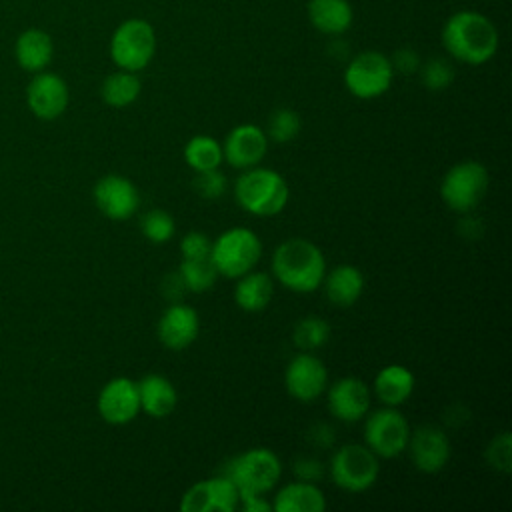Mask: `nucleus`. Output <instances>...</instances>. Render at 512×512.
<instances>
[{
  "instance_id": "bb28decb",
  "label": "nucleus",
  "mask_w": 512,
  "mask_h": 512,
  "mask_svg": "<svg viewBox=\"0 0 512 512\" xmlns=\"http://www.w3.org/2000/svg\"><path fill=\"white\" fill-rule=\"evenodd\" d=\"M140 92H142V82L138 74L130 70H120V68L108 74L100 88L102 100L112 108H126L134 104Z\"/></svg>"
},
{
  "instance_id": "a19ab883",
  "label": "nucleus",
  "mask_w": 512,
  "mask_h": 512,
  "mask_svg": "<svg viewBox=\"0 0 512 512\" xmlns=\"http://www.w3.org/2000/svg\"><path fill=\"white\" fill-rule=\"evenodd\" d=\"M308 432H310L312 444H316L320 448H328L334 442V432H332V428L328 424H316Z\"/></svg>"
},
{
  "instance_id": "0eeeda50",
  "label": "nucleus",
  "mask_w": 512,
  "mask_h": 512,
  "mask_svg": "<svg viewBox=\"0 0 512 512\" xmlns=\"http://www.w3.org/2000/svg\"><path fill=\"white\" fill-rule=\"evenodd\" d=\"M156 54V32L144 18H128L110 38V58L120 70L140 72Z\"/></svg>"
},
{
  "instance_id": "58836bf2",
  "label": "nucleus",
  "mask_w": 512,
  "mask_h": 512,
  "mask_svg": "<svg viewBox=\"0 0 512 512\" xmlns=\"http://www.w3.org/2000/svg\"><path fill=\"white\" fill-rule=\"evenodd\" d=\"M238 506L244 512H268V510H272V502L264 494H240Z\"/></svg>"
},
{
  "instance_id": "473e14b6",
  "label": "nucleus",
  "mask_w": 512,
  "mask_h": 512,
  "mask_svg": "<svg viewBox=\"0 0 512 512\" xmlns=\"http://www.w3.org/2000/svg\"><path fill=\"white\" fill-rule=\"evenodd\" d=\"M420 80L428 90H444L454 82V66L448 58L442 56H434L430 60H426L424 64H420Z\"/></svg>"
},
{
  "instance_id": "4468645a",
  "label": "nucleus",
  "mask_w": 512,
  "mask_h": 512,
  "mask_svg": "<svg viewBox=\"0 0 512 512\" xmlns=\"http://www.w3.org/2000/svg\"><path fill=\"white\" fill-rule=\"evenodd\" d=\"M94 202L110 220H128L140 208V192L122 174H106L94 186Z\"/></svg>"
},
{
  "instance_id": "e433bc0d",
  "label": "nucleus",
  "mask_w": 512,
  "mask_h": 512,
  "mask_svg": "<svg viewBox=\"0 0 512 512\" xmlns=\"http://www.w3.org/2000/svg\"><path fill=\"white\" fill-rule=\"evenodd\" d=\"M294 476L296 480H304V482H318L324 474V466L320 460L312 458V456H300L294 460Z\"/></svg>"
},
{
  "instance_id": "9b49d317",
  "label": "nucleus",
  "mask_w": 512,
  "mask_h": 512,
  "mask_svg": "<svg viewBox=\"0 0 512 512\" xmlns=\"http://www.w3.org/2000/svg\"><path fill=\"white\" fill-rule=\"evenodd\" d=\"M284 386L298 402H314L328 388L326 364L316 354L300 350L284 370Z\"/></svg>"
},
{
  "instance_id": "cd10ccee",
  "label": "nucleus",
  "mask_w": 512,
  "mask_h": 512,
  "mask_svg": "<svg viewBox=\"0 0 512 512\" xmlns=\"http://www.w3.org/2000/svg\"><path fill=\"white\" fill-rule=\"evenodd\" d=\"M184 160L194 172L220 168V164L224 162L222 144L206 134L192 136L184 146Z\"/></svg>"
},
{
  "instance_id": "ea45409f",
  "label": "nucleus",
  "mask_w": 512,
  "mask_h": 512,
  "mask_svg": "<svg viewBox=\"0 0 512 512\" xmlns=\"http://www.w3.org/2000/svg\"><path fill=\"white\" fill-rule=\"evenodd\" d=\"M162 288H164V294H166V298H168L170 302H178L180 296L186 292V286H184V282H182V278H180L178 272L168 274V276L164 278V282H162Z\"/></svg>"
},
{
  "instance_id": "20e7f679",
  "label": "nucleus",
  "mask_w": 512,
  "mask_h": 512,
  "mask_svg": "<svg viewBox=\"0 0 512 512\" xmlns=\"http://www.w3.org/2000/svg\"><path fill=\"white\" fill-rule=\"evenodd\" d=\"M224 474L240 494H266L280 482L282 462L270 448H248L226 464Z\"/></svg>"
},
{
  "instance_id": "72a5a7b5",
  "label": "nucleus",
  "mask_w": 512,
  "mask_h": 512,
  "mask_svg": "<svg viewBox=\"0 0 512 512\" xmlns=\"http://www.w3.org/2000/svg\"><path fill=\"white\" fill-rule=\"evenodd\" d=\"M486 462L490 464V468L508 474L512 470V438L510 432H500L496 434L490 444L486 446Z\"/></svg>"
},
{
  "instance_id": "c85d7f7f",
  "label": "nucleus",
  "mask_w": 512,
  "mask_h": 512,
  "mask_svg": "<svg viewBox=\"0 0 512 512\" xmlns=\"http://www.w3.org/2000/svg\"><path fill=\"white\" fill-rule=\"evenodd\" d=\"M178 274H180L186 290L194 292V294H202V292L210 290L216 284L218 276H220L216 266L212 264L210 256L208 258H198V260H184L182 258Z\"/></svg>"
},
{
  "instance_id": "393cba45",
  "label": "nucleus",
  "mask_w": 512,
  "mask_h": 512,
  "mask_svg": "<svg viewBox=\"0 0 512 512\" xmlns=\"http://www.w3.org/2000/svg\"><path fill=\"white\" fill-rule=\"evenodd\" d=\"M414 386V374L402 364H388L374 378V394L384 406H402L412 396Z\"/></svg>"
},
{
  "instance_id": "4be33fe9",
  "label": "nucleus",
  "mask_w": 512,
  "mask_h": 512,
  "mask_svg": "<svg viewBox=\"0 0 512 512\" xmlns=\"http://www.w3.org/2000/svg\"><path fill=\"white\" fill-rule=\"evenodd\" d=\"M14 56L22 70L26 72H42L54 56V42L46 30L26 28L20 32L14 44Z\"/></svg>"
},
{
  "instance_id": "aec40b11",
  "label": "nucleus",
  "mask_w": 512,
  "mask_h": 512,
  "mask_svg": "<svg viewBox=\"0 0 512 512\" xmlns=\"http://www.w3.org/2000/svg\"><path fill=\"white\" fill-rule=\"evenodd\" d=\"M320 286H324V294L330 304L348 308L362 296L364 274L352 264H338L332 270H326Z\"/></svg>"
},
{
  "instance_id": "1a4fd4ad",
  "label": "nucleus",
  "mask_w": 512,
  "mask_h": 512,
  "mask_svg": "<svg viewBox=\"0 0 512 512\" xmlns=\"http://www.w3.org/2000/svg\"><path fill=\"white\" fill-rule=\"evenodd\" d=\"M394 74L396 72L386 54L378 50H364L352 56L346 64L344 86L352 96L372 100L390 90Z\"/></svg>"
},
{
  "instance_id": "7c9ffc66",
  "label": "nucleus",
  "mask_w": 512,
  "mask_h": 512,
  "mask_svg": "<svg viewBox=\"0 0 512 512\" xmlns=\"http://www.w3.org/2000/svg\"><path fill=\"white\" fill-rule=\"evenodd\" d=\"M302 128V120L298 116L296 110L292 108H276L266 124V136L268 140L276 142V144H286L292 142Z\"/></svg>"
},
{
  "instance_id": "423d86ee",
  "label": "nucleus",
  "mask_w": 512,
  "mask_h": 512,
  "mask_svg": "<svg viewBox=\"0 0 512 512\" xmlns=\"http://www.w3.org/2000/svg\"><path fill=\"white\" fill-rule=\"evenodd\" d=\"M488 182L490 178L484 164L462 160L450 166L442 176L440 198L452 212L468 214L484 200Z\"/></svg>"
},
{
  "instance_id": "a878e982",
  "label": "nucleus",
  "mask_w": 512,
  "mask_h": 512,
  "mask_svg": "<svg viewBox=\"0 0 512 512\" xmlns=\"http://www.w3.org/2000/svg\"><path fill=\"white\" fill-rule=\"evenodd\" d=\"M274 296V280L268 272L250 270L236 278L234 302L244 312L264 310Z\"/></svg>"
},
{
  "instance_id": "f704fd0d",
  "label": "nucleus",
  "mask_w": 512,
  "mask_h": 512,
  "mask_svg": "<svg viewBox=\"0 0 512 512\" xmlns=\"http://www.w3.org/2000/svg\"><path fill=\"white\" fill-rule=\"evenodd\" d=\"M194 190L198 192V196H202L206 200L220 198L224 194V190H226V176H224V172H220V168L196 172Z\"/></svg>"
},
{
  "instance_id": "412c9836",
  "label": "nucleus",
  "mask_w": 512,
  "mask_h": 512,
  "mask_svg": "<svg viewBox=\"0 0 512 512\" xmlns=\"http://www.w3.org/2000/svg\"><path fill=\"white\" fill-rule=\"evenodd\" d=\"M140 410L152 418H166L178 404L176 386L162 374H146L138 382Z\"/></svg>"
},
{
  "instance_id": "6e6552de",
  "label": "nucleus",
  "mask_w": 512,
  "mask_h": 512,
  "mask_svg": "<svg viewBox=\"0 0 512 512\" xmlns=\"http://www.w3.org/2000/svg\"><path fill=\"white\" fill-rule=\"evenodd\" d=\"M328 474L338 488L356 494L376 484L380 462L366 444H344L332 454Z\"/></svg>"
},
{
  "instance_id": "c756f323",
  "label": "nucleus",
  "mask_w": 512,
  "mask_h": 512,
  "mask_svg": "<svg viewBox=\"0 0 512 512\" xmlns=\"http://www.w3.org/2000/svg\"><path fill=\"white\" fill-rule=\"evenodd\" d=\"M330 338V324L322 316H304L292 330V340L298 350L314 352Z\"/></svg>"
},
{
  "instance_id": "f03ea898",
  "label": "nucleus",
  "mask_w": 512,
  "mask_h": 512,
  "mask_svg": "<svg viewBox=\"0 0 512 512\" xmlns=\"http://www.w3.org/2000/svg\"><path fill=\"white\" fill-rule=\"evenodd\" d=\"M326 274L322 250L308 238H288L272 254V276L290 292H316Z\"/></svg>"
},
{
  "instance_id": "2f4dec72",
  "label": "nucleus",
  "mask_w": 512,
  "mask_h": 512,
  "mask_svg": "<svg viewBox=\"0 0 512 512\" xmlns=\"http://www.w3.org/2000/svg\"><path fill=\"white\" fill-rule=\"evenodd\" d=\"M140 232L152 244H166L176 232V222L166 210L152 208L140 218Z\"/></svg>"
},
{
  "instance_id": "5701e85b",
  "label": "nucleus",
  "mask_w": 512,
  "mask_h": 512,
  "mask_svg": "<svg viewBox=\"0 0 512 512\" xmlns=\"http://www.w3.org/2000/svg\"><path fill=\"white\" fill-rule=\"evenodd\" d=\"M326 506V496L320 486L304 480L284 484L272 500V510L276 512H324Z\"/></svg>"
},
{
  "instance_id": "f3484780",
  "label": "nucleus",
  "mask_w": 512,
  "mask_h": 512,
  "mask_svg": "<svg viewBox=\"0 0 512 512\" xmlns=\"http://www.w3.org/2000/svg\"><path fill=\"white\" fill-rule=\"evenodd\" d=\"M98 412L108 424L114 426L132 422L140 412L138 384L126 376L108 380L98 394Z\"/></svg>"
},
{
  "instance_id": "2eb2a0df",
  "label": "nucleus",
  "mask_w": 512,
  "mask_h": 512,
  "mask_svg": "<svg viewBox=\"0 0 512 512\" xmlns=\"http://www.w3.org/2000/svg\"><path fill=\"white\" fill-rule=\"evenodd\" d=\"M326 390H328L326 394L328 412L336 420L350 424V422L362 420L368 414L372 394L364 380L356 376H344L332 382Z\"/></svg>"
},
{
  "instance_id": "9d476101",
  "label": "nucleus",
  "mask_w": 512,
  "mask_h": 512,
  "mask_svg": "<svg viewBox=\"0 0 512 512\" xmlns=\"http://www.w3.org/2000/svg\"><path fill=\"white\" fill-rule=\"evenodd\" d=\"M410 424L394 406L374 410L364 422V442L378 458H396L406 452Z\"/></svg>"
},
{
  "instance_id": "f8f14e48",
  "label": "nucleus",
  "mask_w": 512,
  "mask_h": 512,
  "mask_svg": "<svg viewBox=\"0 0 512 512\" xmlns=\"http://www.w3.org/2000/svg\"><path fill=\"white\" fill-rule=\"evenodd\" d=\"M240 492L226 476H214L192 484L180 500L182 512H234L238 508Z\"/></svg>"
},
{
  "instance_id": "b1692460",
  "label": "nucleus",
  "mask_w": 512,
  "mask_h": 512,
  "mask_svg": "<svg viewBox=\"0 0 512 512\" xmlns=\"http://www.w3.org/2000/svg\"><path fill=\"white\" fill-rule=\"evenodd\" d=\"M306 12L310 24L326 36L344 34L354 20V10L348 0H310Z\"/></svg>"
},
{
  "instance_id": "ddd939ff",
  "label": "nucleus",
  "mask_w": 512,
  "mask_h": 512,
  "mask_svg": "<svg viewBox=\"0 0 512 512\" xmlns=\"http://www.w3.org/2000/svg\"><path fill=\"white\" fill-rule=\"evenodd\" d=\"M406 450L412 464L424 474L440 472L452 454L448 434L434 424H422L416 430H410Z\"/></svg>"
},
{
  "instance_id": "7ed1b4c3",
  "label": "nucleus",
  "mask_w": 512,
  "mask_h": 512,
  "mask_svg": "<svg viewBox=\"0 0 512 512\" xmlns=\"http://www.w3.org/2000/svg\"><path fill=\"white\" fill-rule=\"evenodd\" d=\"M234 198L244 212L270 218L286 208L290 188L280 172L264 166H252L236 178Z\"/></svg>"
},
{
  "instance_id": "6ab92c4d",
  "label": "nucleus",
  "mask_w": 512,
  "mask_h": 512,
  "mask_svg": "<svg viewBox=\"0 0 512 512\" xmlns=\"http://www.w3.org/2000/svg\"><path fill=\"white\" fill-rule=\"evenodd\" d=\"M198 332H200L198 312L192 306L182 304L180 300L170 302V306L162 312L156 326V334L162 346L176 352L188 348L198 338Z\"/></svg>"
},
{
  "instance_id": "c9c22d12",
  "label": "nucleus",
  "mask_w": 512,
  "mask_h": 512,
  "mask_svg": "<svg viewBox=\"0 0 512 512\" xmlns=\"http://www.w3.org/2000/svg\"><path fill=\"white\" fill-rule=\"evenodd\" d=\"M212 248V240L198 230L186 232L180 240V254L184 260H198V258H208Z\"/></svg>"
},
{
  "instance_id": "a211bd4d",
  "label": "nucleus",
  "mask_w": 512,
  "mask_h": 512,
  "mask_svg": "<svg viewBox=\"0 0 512 512\" xmlns=\"http://www.w3.org/2000/svg\"><path fill=\"white\" fill-rule=\"evenodd\" d=\"M70 92L62 76L54 72H36L26 88V102L34 116L42 120H54L68 108Z\"/></svg>"
},
{
  "instance_id": "f257e3e1",
  "label": "nucleus",
  "mask_w": 512,
  "mask_h": 512,
  "mask_svg": "<svg viewBox=\"0 0 512 512\" xmlns=\"http://www.w3.org/2000/svg\"><path fill=\"white\" fill-rule=\"evenodd\" d=\"M442 46L458 62L480 66L498 52L500 36L494 22L476 10H458L442 26Z\"/></svg>"
},
{
  "instance_id": "4c0bfd02",
  "label": "nucleus",
  "mask_w": 512,
  "mask_h": 512,
  "mask_svg": "<svg viewBox=\"0 0 512 512\" xmlns=\"http://www.w3.org/2000/svg\"><path fill=\"white\" fill-rule=\"evenodd\" d=\"M390 62H392L394 72H400V74H414V72H418V68L422 64L418 52L412 48L396 50L394 56L390 58Z\"/></svg>"
},
{
  "instance_id": "39448f33",
  "label": "nucleus",
  "mask_w": 512,
  "mask_h": 512,
  "mask_svg": "<svg viewBox=\"0 0 512 512\" xmlns=\"http://www.w3.org/2000/svg\"><path fill=\"white\" fill-rule=\"evenodd\" d=\"M262 256V242L250 228H228L212 240L210 260L220 276L238 278L256 268Z\"/></svg>"
},
{
  "instance_id": "dca6fc26",
  "label": "nucleus",
  "mask_w": 512,
  "mask_h": 512,
  "mask_svg": "<svg viewBox=\"0 0 512 512\" xmlns=\"http://www.w3.org/2000/svg\"><path fill=\"white\" fill-rule=\"evenodd\" d=\"M268 152V136L256 124H238L234 126L222 144L224 160L238 170L258 166Z\"/></svg>"
}]
</instances>
